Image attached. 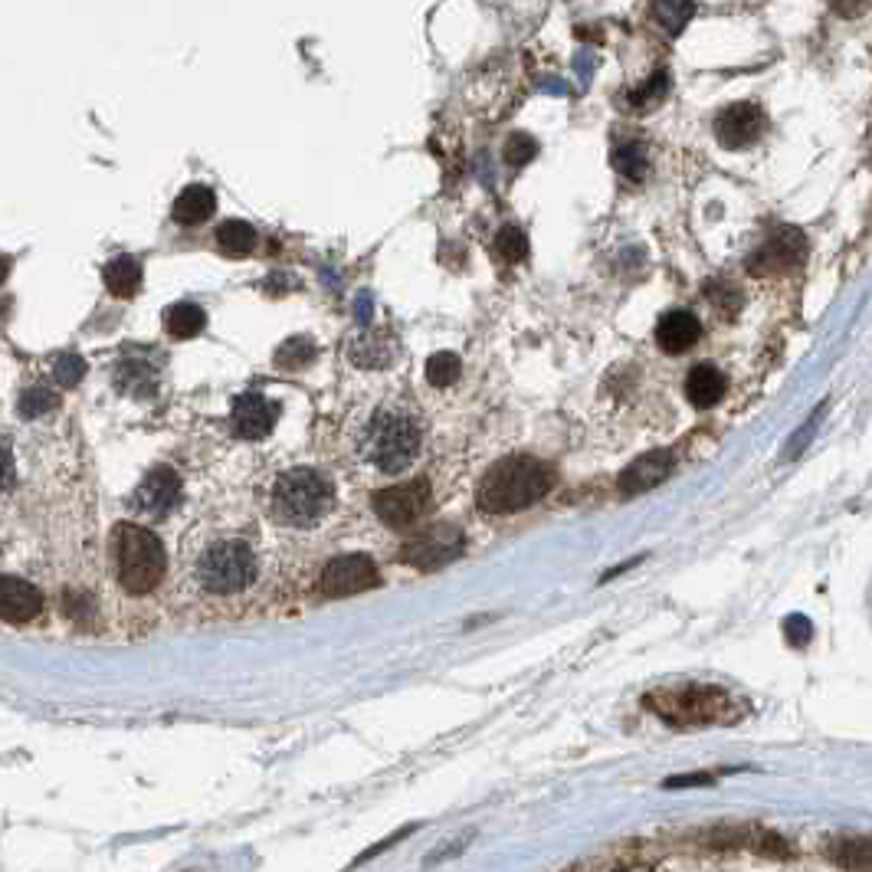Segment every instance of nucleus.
<instances>
[{
    "label": "nucleus",
    "instance_id": "20e7f679",
    "mask_svg": "<svg viewBox=\"0 0 872 872\" xmlns=\"http://www.w3.org/2000/svg\"><path fill=\"white\" fill-rule=\"evenodd\" d=\"M555 486V473L535 456H509L482 476L476 505L489 515H509L545 499Z\"/></svg>",
    "mask_w": 872,
    "mask_h": 872
},
{
    "label": "nucleus",
    "instance_id": "4468645a",
    "mask_svg": "<svg viewBox=\"0 0 872 872\" xmlns=\"http://www.w3.org/2000/svg\"><path fill=\"white\" fill-rule=\"evenodd\" d=\"M456 555H459V535L446 532V528H436L433 535H423L414 541V545H407L404 561L427 571V568H440V564H446Z\"/></svg>",
    "mask_w": 872,
    "mask_h": 872
},
{
    "label": "nucleus",
    "instance_id": "aec40b11",
    "mask_svg": "<svg viewBox=\"0 0 872 872\" xmlns=\"http://www.w3.org/2000/svg\"><path fill=\"white\" fill-rule=\"evenodd\" d=\"M217 250L223 256H246L256 246V230L243 220H223L217 227Z\"/></svg>",
    "mask_w": 872,
    "mask_h": 872
},
{
    "label": "nucleus",
    "instance_id": "72a5a7b5",
    "mask_svg": "<svg viewBox=\"0 0 872 872\" xmlns=\"http://www.w3.org/2000/svg\"><path fill=\"white\" fill-rule=\"evenodd\" d=\"M695 787V784H712L709 774H686V777H669V781L663 787Z\"/></svg>",
    "mask_w": 872,
    "mask_h": 872
},
{
    "label": "nucleus",
    "instance_id": "f3484780",
    "mask_svg": "<svg viewBox=\"0 0 872 872\" xmlns=\"http://www.w3.org/2000/svg\"><path fill=\"white\" fill-rule=\"evenodd\" d=\"M214 210H217V197L207 184L184 187L178 200H174V220L184 223V227H197V223H204Z\"/></svg>",
    "mask_w": 872,
    "mask_h": 872
},
{
    "label": "nucleus",
    "instance_id": "a211bd4d",
    "mask_svg": "<svg viewBox=\"0 0 872 872\" xmlns=\"http://www.w3.org/2000/svg\"><path fill=\"white\" fill-rule=\"evenodd\" d=\"M105 286H109L112 296L128 299L135 296L138 286H141V263L135 256H119L112 263H105Z\"/></svg>",
    "mask_w": 872,
    "mask_h": 872
},
{
    "label": "nucleus",
    "instance_id": "2eb2a0df",
    "mask_svg": "<svg viewBox=\"0 0 872 872\" xmlns=\"http://www.w3.org/2000/svg\"><path fill=\"white\" fill-rule=\"evenodd\" d=\"M669 466H673V459H669V453H663V450L640 456L633 466H627V473L620 476V492L623 496H636V492L659 486V482L669 476Z\"/></svg>",
    "mask_w": 872,
    "mask_h": 872
},
{
    "label": "nucleus",
    "instance_id": "5701e85b",
    "mask_svg": "<svg viewBox=\"0 0 872 872\" xmlns=\"http://www.w3.org/2000/svg\"><path fill=\"white\" fill-rule=\"evenodd\" d=\"M348 355L355 358L361 368H381V364H387L394 358V351H391L387 341H381L377 335H361V338L351 341Z\"/></svg>",
    "mask_w": 872,
    "mask_h": 872
},
{
    "label": "nucleus",
    "instance_id": "c85d7f7f",
    "mask_svg": "<svg viewBox=\"0 0 872 872\" xmlns=\"http://www.w3.org/2000/svg\"><path fill=\"white\" fill-rule=\"evenodd\" d=\"M53 407H56V394L46 391V387H30V391H23V397H20V414L30 417V420L50 414Z\"/></svg>",
    "mask_w": 872,
    "mask_h": 872
},
{
    "label": "nucleus",
    "instance_id": "39448f33",
    "mask_svg": "<svg viewBox=\"0 0 872 872\" xmlns=\"http://www.w3.org/2000/svg\"><path fill=\"white\" fill-rule=\"evenodd\" d=\"M112 561L115 577L128 594H151L168 571V558H164L158 535L128 522L112 532Z\"/></svg>",
    "mask_w": 872,
    "mask_h": 872
},
{
    "label": "nucleus",
    "instance_id": "f03ea898",
    "mask_svg": "<svg viewBox=\"0 0 872 872\" xmlns=\"http://www.w3.org/2000/svg\"><path fill=\"white\" fill-rule=\"evenodd\" d=\"M335 509V482L322 469L296 466L282 469L273 476L266 492V515L279 528L292 532H312L325 525V518Z\"/></svg>",
    "mask_w": 872,
    "mask_h": 872
},
{
    "label": "nucleus",
    "instance_id": "6e6552de",
    "mask_svg": "<svg viewBox=\"0 0 872 872\" xmlns=\"http://www.w3.org/2000/svg\"><path fill=\"white\" fill-rule=\"evenodd\" d=\"M377 581H381V574H377V564L368 555H345V558H335L322 571L318 591L325 597H348V594L368 591Z\"/></svg>",
    "mask_w": 872,
    "mask_h": 872
},
{
    "label": "nucleus",
    "instance_id": "ddd939ff",
    "mask_svg": "<svg viewBox=\"0 0 872 872\" xmlns=\"http://www.w3.org/2000/svg\"><path fill=\"white\" fill-rule=\"evenodd\" d=\"M43 610V597L33 584L17 577H0V620L27 623Z\"/></svg>",
    "mask_w": 872,
    "mask_h": 872
},
{
    "label": "nucleus",
    "instance_id": "cd10ccee",
    "mask_svg": "<svg viewBox=\"0 0 872 872\" xmlns=\"http://www.w3.org/2000/svg\"><path fill=\"white\" fill-rule=\"evenodd\" d=\"M496 250L502 259H509V263H522L528 256V237L518 227H502L496 237Z\"/></svg>",
    "mask_w": 872,
    "mask_h": 872
},
{
    "label": "nucleus",
    "instance_id": "7ed1b4c3",
    "mask_svg": "<svg viewBox=\"0 0 872 872\" xmlns=\"http://www.w3.org/2000/svg\"><path fill=\"white\" fill-rule=\"evenodd\" d=\"M194 584L210 597H240L263 577V555L240 532H220L197 548Z\"/></svg>",
    "mask_w": 872,
    "mask_h": 872
},
{
    "label": "nucleus",
    "instance_id": "f8f14e48",
    "mask_svg": "<svg viewBox=\"0 0 872 872\" xmlns=\"http://www.w3.org/2000/svg\"><path fill=\"white\" fill-rule=\"evenodd\" d=\"M699 338H702V322L686 309L666 312L656 322V345L663 348L666 355H682V351H689Z\"/></svg>",
    "mask_w": 872,
    "mask_h": 872
},
{
    "label": "nucleus",
    "instance_id": "423d86ee",
    "mask_svg": "<svg viewBox=\"0 0 872 872\" xmlns=\"http://www.w3.org/2000/svg\"><path fill=\"white\" fill-rule=\"evenodd\" d=\"M659 695H663V705L656 712L669 722H725V718H732V699L722 689L686 686Z\"/></svg>",
    "mask_w": 872,
    "mask_h": 872
},
{
    "label": "nucleus",
    "instance_id": "a878e982",
    "mask_svg": "<svg viewBox=\"0 0 872 872\" xmlns=\"http://www.w3.org/2000/svg\"><path fill=\"white\" fill-rule=\"evenodd\" d=\"M614 168L623 174V178L640 181L643 174H646V155H643V148L636 145V141H627V145H620L614 151Z\"/></svg>",
    "mask_w": 872,
    "mask_h": 872
},
{
    "label": "nucleus",
    "instance_id": "0eeeda50",
    "mask_svg": "<svg viewBox=\"0 0 872 872\" xmlns=\"http://www.w3.org/2000/svg\"><path fill=\"white\" fill-rule=\"evenodd\" d=\"M374 512L391 528H410L427 518L430 512V486L423 479L407 482V486L384 489L374 496Z\"/></svg>",
    "mask_w": 872,
    "mask_h": 872
},
{
    "label": "nucleus",
    "instance_id": "b1692460",
    "mask_svg": "<svg viewBox=\"0 0 872 872\" xmlns=\"http://www.w3.org/2000/svg\"><path fill=\"white\" fill-rule=\"evenodd\" d=\"M115 384L122 387L125 394H155V374L148 371V364H122L119 374H115Z\"/></svg>",
    "mask_w": 872,
    "mask_h": 872
},
{
    "label": "nucleus",
    "instance_id": "4be33fe9",
    "mask_svg": "<svg viewBox=\"0 0 872 872\" xmlns=\"http://www.w3.org/2000/svg\"><path fill=\"white\" fill-rule=\"evenodd\" d=\"M833 863L850 872H869V840L866 836H843L830 846Z\"/></svg>",
    "mask_w": 872,
    "mask_h": 872
},
{
    "label": "nucleus",
    "instance_id": "dca6fc26",
    "mask_svg": "<svg viewBox=\"0 0 872 872\" xmlns=\"http://www.w3.org/2000/svg\"><path fill=\"white\" fill-rule=\"evenodd\" d=\"M686 397L692 407L709 410L725 397V374L715 364H695L686 374Z\"/></svg>",
    "mask_w": 872,
    "mask_h": 872
},
{
    "label": "nucleus",
    "instance_id": "9d476101",
    "mask_svg": "<svg viewBox=\"0 0 872 872\" xmlns=\"http://www.w3.org/2000/svg\"><path fill=\"white\" fill-rule=\"evenodd\" d=\"M181 502V476L174 473L168 466H158L138 482L132 505L141 515H151V518H161L168 515L174 505Z\"/></svg>",
    "mask_w": 872,
    "mask_h": 872
},
{
    "label": "nucleus",
    "instance_id": "2f4dec72",
    "mask_svg": "<svg viewBox=\"0 0 872 872\" xmlns=\"http://www.w3.org/2000/svg\"><path fill=\"white\" fill-rule=\"evenodd\" d=\"M14 486V453H10V443L0 440V496Z\"/></svg>",
    "mask_w": 872,
    "mask_h": 872
},
{
    "label": "nucleus",
    "instance_id": "9b49d317",
    "mask_svg": "<svg viewBox=\"0 0 872 872\" xmlns=\"http://www.w3.org/2000/svg\"><path fill=\"white\" fill-rule=\"evenodd\" d=\"M276 417H279V407L256 391L240 394L230 410L233 430H237V436H243V440H263V436H269L276 427Z\"/></svg>",
    "mask_w": 872,
    "mask_h": 872
},
{
    "label": "nucleus",
    "instance_id": "6ab92c4d",
    "mask_svg": "<svg viewBox=\"0 0 872 872\" xmlns=\"http://www.w3.org/2000/svg\"><path fill=\"white\" fill-rule=\"evenodd\" d=\"M204 325H207V315L194 302H178L164 312V328H168V335L174 338H194L204 332Z\"/></svg>",
    "mask_w": 872,
    "mask_h": 872
},
{
    "label": "nucleus",
    "instance_id": "473e14b6",
    "mask_svg": "<svg viewBox=\"0 0 872 872\" xmlns=\"http://www.w3.org/2000/svg\"><path fill=\"white\" fill-rule=\"evenodd\" d=\"M787 640L791 643H807V636H810V620L807 617H787Z\"/></svg>",
    "mask_w": 872,
    "mask_h": 872
},
{
    "label": "nucleus",
    "instance_id": "c756f323",
    "mask_svg": "<svg viewBox=\"0 0 872 872\" xmlns=\"http://www.w3.org/2000/svg\"><path fill=\"white\" fill-rule=\"evenodd\" d=\"M82 374H86V361L79 355H60L53 364V377L60 387H76L82 381Z\"/></svg>",
    "mask_w": 872,
    "mask_h": 872
},
{
    "label": "nucleus",
    "instance_id": "c9c22d12",
    "mask_svg": "<svg viewBox=\"0 0 872 872\" xmlns=\"http://www.w3.org/2000/svg\"><path fill=\"white\" fill-rule=\"evenodd\" d=\"M623 872H646V869H623Z\"/></svg>",
    "mask_w": 872,
    "mask_h": 872
},
{
    "label": "nucleus",
    "instance_id": "f257e3e1",
    "mask_svg": "<svg viewBox=\"0 0 872 872\" xmlns=\"http://www.w3.org/2000/svg\"><path fill=\"white\" fill-rule=\"evenodd\" d=\"M351 453L374 476H404L423 453V420L404 394H387L351 420Z\"/></svg>",
    "mask_w": 872,
    "mask_h": 872
},
{
    "label": "nucleus",
    "instance_id": "412c9836",
    "mask_svg": "<svg viewBox=\"0 0 872 872\" xmlns=\"http://www.w3.org/2000/svg\"><path fill=\"white\" fill-rule=\"evenodd\" d=\"M800 250H804V240H800V233L787 230L781 233V237H771V243L764 246V250L754 256V269H758L761 263L768 266H791L800 259Z\"/></svg>",
    "mask_w": 872,
    "mask_h": 872
},
{
    "label": "nucleus",
    "instance_id": "7c9ffc66",
    "mask_svg": "<svg viewBox=\"0 0 872 872\" xmlns=\"http://www.w3.org/2000/svg\"><path fill=\"white\" fill-rule=\"evenodd\" d=\"M535 155H538V145H535L532 135L515 132V135H509V141H505V161H509V164H525V161H532Z\"/></svg>",
    "mask_w": 872,
    "mask_h": 872
},
{
    "label": "nucleus",
    "instance_id": "f704fd0d",
    "mask_svg": "<svg viewBox=\"0 0 872 872\" xmlns=\"http://www.w3.org/2000/svg\"><path fill=\"white\" fill-rule=\"evenodd\" d=\"M7 269H10V259H7V256H0V282L7 279Z\"/></svg>",
    "mask_w": 872,
    "mask_h": 872
},
{
    "label": "nucleus",
    "instance_id": "393cba45",
    "mask_svg": "<svg viewBox=\"0 0 872 872\" xmlns=\"http://www.w3.org/2000/svg\"><path fill=\"white\" fill-rule=\"evenodd\" d=\"M312 361H315V345L309 338H289L286 345L276 351V364L286 371H299Z\"/></svg>",
    "mask_w": 872,
    "mask_h": 872
},
{
    "label": "nucleus",
    "instance_id": "1a4fd4ad",
    "mask_svg": "<svg viewBox=\"0 0 872 872\" xmlns=\"http://www.w3.org/2000/svg\"><path fill=\"white\" fill-rule=\"evenodd\" d=\"M764 128H768V115H764L754 102H735L715 115L718 145H725L732 151L754 145V141L764 135Z\"/></svg>",
    "mask_w": 872,
    "mask_h": 872
},
{
    "label": "nucleus",
    "instance_id": "bb28decb",
    "mask_svg": "<svg viewBox=\"0 0 872 872\" xmlns=\"http://www.w3.org/2000/svg\"><path fill=\"white\" fill-rule=\"evenodd\" d=\"M456 377H459V358L453 351H436L427 361V381L433 387H450Z\"/></svg>",
    "mask_w": 872,
    "mask_h": 872
}]
</instances>
